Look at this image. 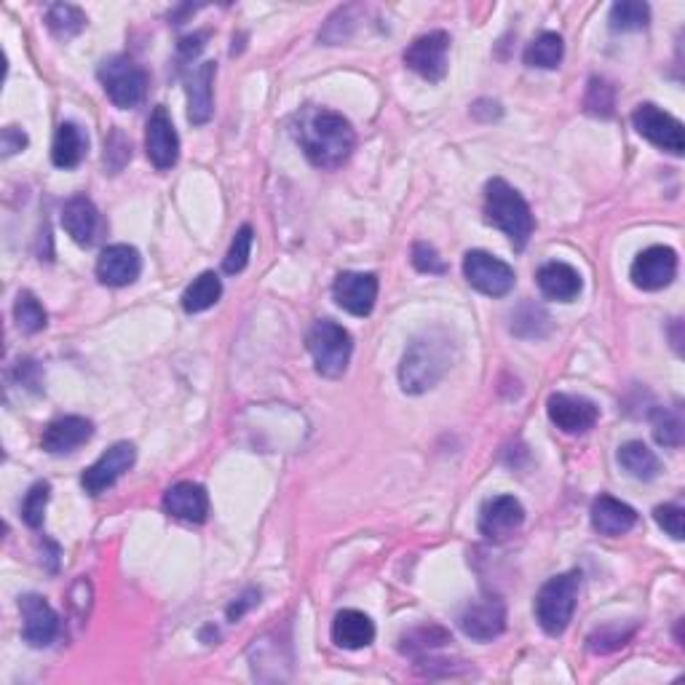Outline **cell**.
Listing matches in <instances>:
<instances>
[{"label":"cell","mask_w":685,"mask_h":685,"mask_svg":"<svg viewBox=\"0 0 685 685\" xmlns=\"http://www.w3.org/2000/svg\"><path fill=\"white\" fill-rule=\"evenodd\" d=\"M583 110L594 118H611L616 113V92L605 78L594 75L587 86V97H583Z\"/></svg>","instance_id":"35"},{"label":"cell","mask_w":685,"mask_h":685,"mask_svg":"<svg viewBox=\"0 0 685 685\" xmlns=\"http://www.w3.org/2000/svg\"><path fill=\"white\" fill-rule=\"evenodd\" d=\"M525 509L514 496H496L482 506L479 533L487 541H506L523 528Z\"/></svg>","instance_id":"17"},{"label":"cell","mask_w":685,"mask_h":685,"mask_svg":"<svg viewBox=\"0 0 685 685\" xmlns=\"http://www.w3.org/2000/svg\"><path fill=\"white\" fill-rule=\"evenodd\" d=\"M653 436L662 447L683 445V415L677 408H658L653 412Z\"/></svg>","instance_id":"37"},{"label":"cell","mask_w":685,"mask_h":685,"mask_svg":"<svg viewBox=\"0 0 685 685\" xmlns=\"http://www.w3.org/2000/svg\"><path fill=\"white\" fill-rule=\"evenodd\" d=\"M461 630L466 637L477 643H491L504 634L506 630V605L496 598H482L477 602H468L459 619Z\"/></svg>","instance_id":"14"},{"label":"cell","mask_w":685,"mask_h":685,"mask_svg":"<svg viewBox=\"0 0 685 685\" xmlns=\"http://www.w3.org/2000/svg\"><path fill=\"white\" fill-rule=\"evenodd\" d=\"M412 265H415L421 274L431 276L447 274L445 260H442L440 252H436L431 244H426V241H415V244H412Z\"/></svg>","instance_id":"40"},{"label":"cell","mask_w":685,"mask_h":685,"mask_svg":"<svg viewBox=\"0 0 685 685\" xmlns=\"http://www.w3.org/2000/svg\"><path fill=\"white\" fill-rule=\"evenodd\" d=\"M252 241H255V231H252V225H241L239 233L231 241V250H228V255L223 260V271L228 276H236L246 268V263H250V255H252Z\"/></svg>","instance_id":"38"},{"label":"cell","mask_w":685,"mask_h":685,"mask_svg":"<svg viewBox=\"0 0 685 685\" xmlns=\"http://www.w3.org/2000/svg\"><path fill=\"white\" fill-rule=\"evenodd\" d=\"M536 282H538V289L544 292V297H549V301H557V303L576 301L583 289V278L579 271L568 263H557V260L555 263H547L538 268Z\"/></svg>","instance_id":"24"},{"label":"cell","mask_w":685,"mask_h":685,"mask_svg":"<svg viewBox=\"0 0 685 685\" xmlns=\"http://www.w3.org/2000/svg\"><path fill=\"white\" fill-rule=\"evenodd\" d=\"M97 78L103 84L107 99L120 110L137 107L148 92V73L137 65L131 56H110L97 70Z\"/></svg>","instance_id":"6"},{"label":"cell","mask_w":685,"mask_h":685,"mask_svg":"<svg viewBox=\"0 0 685 685\" xmlns=\"http://www.w3.org/2000/svg\"><path fill=\"white\" fill-rule=\"evenodd\" d=\"M86 150H88V137L84 135V129H81L78 124L65 120V124L56 126V135L52 143L54 167L75 169L81 161H84Z\"/></svg>","instance_id":"26"},{"label":"cell","mask_w":685,"mask_h":685,"mask_svg":"<svg viewBox=\"0 0 685 685\" xmlns=\"http://www.w3.org/2000/svg\"><path fill=\"white\" fill-rule=\"evenodd\" d=\"M632 282L634 287L645 292H658L670 287L677 276V252L672 246L656 244L640 252L632 263Z\"/></svg>","instance_id":"10"},{"label":"cell","mask_w":685,"mask_h":685,"mask_svg":"<svg viewBox=\"0 0 685 685\" xmlns=\"http://www.w3.org/2000/svg\"><path fill=\"white\" fill-rule=\"evenodd\" d=\"M214 75H218V65H214V62H201V65L188 75V120L193 126H204L214 116Z\"/></svg>","instance_id":"22"},{"label":"cell","mask_w":685,"mask_h":685,"mask_svg":"<svg viewBox=\"0 0 685 685\" xmlns=\"http://www.w3.org/2000/svg\"><path fill=\"white\" fill-rule=\"evenodd\" d=\"M619 463H621V468L630 472L634 479H643V482L656 479L658 472H662V463H658L656 453L637 440L626 442V445L619 447Z\"/></svg>","instance_id":"27"},{"label":"cell","mask_w":685,"mask_h":685,"mask_svg":"<svg viewBox=\"0 0 685 685\" xmlns=\"http://www.w3.org/2000/svg\"><path fill=\"white\" fill-rule=\"evenodd\" d=\"M632 124L634 129H637V135L649 139L651 145H656L658 150H667L672 156H683L685 150L683 124L675 116H670L667 110L645 103L632 113Z\"/></svg>","instance_id":"8"},{"label":"cell","mask_w":685,"mask_h":685,"mask_svg":"<svg viewBox=\"0 0 685 685\" xmlns=\"http://www.w3.org/2000/svg\"><path fill=\"white\" fill-rule=\"evenodd\" d=\"M459 359V346L447 329L431 327L418 335L404 351L399 365V383L404 394H426L447 376L453 361Z\"/></svg>","instance_id":"2"},{"label":"cell","mask_w":685,"mask_h":685,"mask_svg":"<svg viewBox=\"0 0 685 685\" xmlns=\"http://www.w3.org/2000/svg\"><path fill=\"white\" fill-rule=\"evenodd\" d=\"M135 461H137L135 445H131V442H116V445L99 455V459L86 468L84 477H81V485H84L88 496H99V493H105L107 487L116 485V482L135 466Z\"/></svg>","instance_id":"11"},{"label":"cell","mask_w":685,"mask_h":685,"mask_svg":"<svg viewBox=\"0 0 685 685\" xmlns=\"http://www.w3.org/2000/svg\"><path fill=\"white\" fill-rule=\"evenodd\" d=\"M485 220L496 225L498 231H504L517 252L528 246L533 231H536V220H533L528 201L500 177H493L485 186Z\"/></svg>","instance_id":"3"},{"label":"cell","mask_w":685,"mask_h":685,"mask_svg":"<svg viewBox=\"0 0 685 685\" xmlns=\"http://www.w3.org/2000/svg\"><path fill=\"white\" fill-rule=\"evenodd\" d=\"M447 52H450V35L445 30H434L410 43L404 52V65L429 84H440L447 75Z\"/></svg>","instance_id":"9"},{"label":"cell","mask_w":685,"mask_h":685,"mask_svg":"<svg viewBox=\"0 0 685 685\" xmlns=\"http://www.w3.org/2000/svg\"><path fill=\"white\" fill-rule=\"evenodd\" d=\"M14 319H17V327L22 329L24 335H35L46 327L49 316H46V308L41 306V301H38L33 292L24 289L17 295Z\"/></svg>","instance_id":"34"},{"label":"cell","mask_w":685,"mask_h":685,"mask_svg":"<svg viewBox=\"0 0 685 685\" xmlns=\"http://www.w3.org/2000/svg\"><path fill=\"white\" fill-rule=\"evenodd\" d=\"M28 143H30L28 131L19 129V126H6L3 135H0V150H3L6 158L22 154V150L28 148Z\"/></svg>","instance_id":"42"},{"label":"cell","mask_w":685,"mask_h":685,"mask_svg":"<svg viewBox=\"0 0 685 685\" xmlns=\"http://www.w3.org/2000/svg\"><path fill=\"white\" fill-rule=\"evenodd\" d=\"M589 514H592V528L608 538L624 536V533H630L637 525V512L630 504H624V500L605 496V493L594 498Z\"/></svg>","instance_id":"23"},{"label":"cell","mask_w":685,"mask_h":685,"mask_svg":"<svg viewBox=\"0 0 685 685\" xmlns=\"http://www.w3.org/2000/svg\"><path fill=\"white\" fill-rule=\"evenodd\" d=\"M62 228L78 246H92L103 231L99 209L88 196H73L62 207Z\"/></svg>","instance_id":"21"},{"label":"cell","mask_w":685,"mask_h":685,"mask_svg":"<svg viewBox=\"0 0 685 685\" xmlns=\"http://www.w3.org/2000/svg\"><path fill=\"white\" fill-rule=\"evenodd\" d=\"M581 573L579 570H568V573L555 576L541 587L536 598V621L541 630L560 637L568 630L576 613V600H579Z\"/></svg>","instance_id":"4"},{"label":"cell","mask_w":685,"mask_h":685,"mask_svg":"<svg viewBox=\"0 0 685 685\" xmlns=\"http://www.w3.org/2000/svg\"><path fill=\"white\" fill-rule=\"evenodd\" d=\"M333 297L351 316H370L378 301V276L346 271V274L335 278Z\"/></svg>","instance_id":"15"},{"label":"cell","mask_w":685,"mask_h":685,"mask_svg":"<svg viewBox=\"0 0 685 685\" xmlns=\"http://www.w3.org/2000/svg\"><path fill=\"white\" fill-rule=\"evenodd\" d=\"M207 38H209V33H196V35L180 38V43H177V52H180L182 60H193V56L207 46L204 43Z\"/></svg>","instance_id":"44"},{"label":"cell","mask_w":685,"mask_h":685,"mask_svg":"<svg viewBox=\"0 0 685 685\" xmlns=\"http://www.w3.org/2000/svg\"><path fill=\"white\" fill-rule=\"evenodd\" d=\"M257 602H260L257 589H246V592L241 594L236 602H231V605H228V621H239L246 611H250V608H255Z\"/></svg>","instance_id":"43"},{"label":"cell","mask_w":685,"mask_h":685,"mask_svg":"<svg viewBox=\"0 0 685 685\" xmlns=\"http://www.w3.org/2000/svg\"><path fill=\"white\" fill-rule=\"evenodd\" d=\"M94 436V423L84 415H62L43 429L41 447L49 455H65L86 445Z\"/></svg>","instance_id":"20"},{"label":"cell","mask_w":685,"mask_h":685,"mask_svg":"<svg viewBox=\"0 0 685 685\" xmlns=\"http://www.w3.org/2000/svg\"><path fill=\"white\" fill-rule=\"evenodd\" d=\"M145 145H148V158L158 171H169L180 158V137H177L175 124H171L167 107H154L148 120V135H145Z\"/></svg>","instance_id":"16"},{"label":"cell","mask_w":685,"mask_h":685,"mask_svg":"<svg viewBox=\"0 0 685 685\" xmlns=\"http://www.w3.org/2000/svg\"><path fill=\"white\" fill-rule=\"evenodd\" d=\"M143 257L131 244H110L105 246L97 260V278L105 287H129L139 278Z\"/></svg>","instance_id":"18"},{"label":"cell","mask_w":685,"mask_h":685,"mask_svg":"<svg viewBox=\"0 0 685 685\" xmlns=\"http://www.w3.org/2000/svg\"><path fill=\"white\" fill-rule=\"evenodd\" d=\"M611 30L616 33H632V30H645L651 22V9L649 3H640V0H621V3L611 6Z\"/></svg>","instance_id":"31"},{"label":"cell","mask_w":685,"mask_h":685,"mask_svg":"<svg viewBox=\"0 0 685 685\" xmlns=\"http://www.w3.org/2000/svg\"><path fill=\"white\" fill-rule=\"evenodd\" d=\"M295 137L316 169H338L357 148V131L340 113L327 107H306L297 116Z\"/></svg>","instance_id":"1"},{"label":"cell","mask_w":685,"mask_h":685,"mask_svg":"<svg viewBox=\"0 0 685 685\" xmlns=\"http://www.w3.org/2000/svg\"><path fill=\"white\" fill-rule=\"evenodd\" d=\"M634 632H637V624H632V626L608 624V626H600V630H594L592 634H589L587 645H589V651L598 653V656H605V653L624 649V645L634 637Z\"/></svg>","instance_id":"36"},{"label":"cell","mask_w":685,"mask_h":685,"mask_svg":"<svg viewBox=\"0 0 685 685\" xmlns=\"http://www.w3.org/2000/svg\"><path fill=\"white\" fill-rule=\"evenodd\" d=\"M453 643L450 640V632L442 630L440 624H426L418 626V630H410L402 637V653H410V656H426L434 649H442V645Z\"/></svg>","instance_id":"33"},{"label":"cell","mask_w":685,"mask_h":685,"mask_svg":"<svg viewBox=\"0 0 685 685\" xmlns=\"http://www.w3.org/2000/svg\"><path fill=\"white\" fill-rule=\"evenodd\" d=\"M49 496H52V485H49V482H35V485L28 491V496L22 500V519L28 528L38 530L43 525Z\"/></svg>","instance_id":"39"},{"label":"cell","mask_w":685,"mask_h":685,"mask_svg":"<svg viewBox=\"0 0 685 685\" xmlns=\"http://www.w3.org/2000/svg\"><path fill=\"white\" fill-rule=\"evenodd\" d=\"M308 351L319 376L340 378L348 370L354 354L351 333L329 319L316 322L308 333Z\"/></svg>","instance_id":"5"},{"label":"cell","mask_w":685,"mask_h":685,"mask_svg":"<svg viewBox=\"0 0 685 685\" xmlns=\"http://www.w3.org/2000/svg\"><path fill=\"white\" fill-rule=\"evenodd\" d=\"M46 24L56 38H62V41H70V38L84 33L86 24H88V17L78 9V6L54 3L52 9L46 11Z\"/></svg>","instance_id":"30"},{"label":"cell","mask_w":685,"mask_h":685,"mask_svg":"<svg viewBox=\"0 0 685 685\" xmlns=\"http://www.w3.org/2000/svg\"><path fill=\"white\" fill-rule=\"evenodd\" d=\"M549 421L555 423L562 434L579 436L587 434V431L594 429L600 418V408L592 402V399L579 397V394H551L547 402Z\"/></svg>","instance_id":"12"},{"label":"cell","mask_w":685,"mask_h":685,"mask_svg":"<svg viewBox=\"0 0 685 685\" xmlns=\"http://www.w3.org/2000/svg\"><path fill=\"white\" fill-rule=\"evenodd\" d=\"M19 611H22V637L33 649H49L60 634V616L46 598L41 594H24L19 598Z\"/></svg>","instance_id":"13"},{"label":"cell","mask_w":685,"mask_h":685,"mask_svg":"<svg viewBox=\"0 0 685 685\" xmlns=\"http://www.w3.org/2000/svg\"><path fill=\"white\" fill-rule=\"evenodd\" d=\"M223 295V282L214 271H207L199 278H193V284H188V289L182 292V308L188 314H201V310L212 308L214 303Z\"/></svg>","instance_id":"28"},{"label":"cell","mask_w":685,"mask_h":685,"mask_svg":"<svg viewBox=\"0 0 685 685\" xmlns=\"http://www.w3.org/2000/svg\"><path fill=\"white\" fill-rule=\"evenodd\" d=\"M333 640L335 645L346 651L367 649L376 640V624H372L367 613L348 608V611H340L333 621Z\"/></svg>","instance_id":"25"},{"label":"cell","mask_w":685,"mask_h":685,"mask_svg":"<svg viewBox=\"0 0 685 685\" xmlns=\"http://www.w3.org/2000/svg\"><path fill=\"white\" fill-rule=\"evenodd\" d=\"M164 512L188 525H201L209 517V496L199 482H177L164 493Z\"/></svg>","instance_id":"19"},{"label":"cell","mask_w":685,"mask_h":685,"mask_svg":"<svg viewBox=\"0 0 685 685\" xmlns=\"http://www.w3.org/2000/svg\"><path fill=\"white\" fill-rule=\"evenodd\" d=\"M566 54V43H562L560 33H541L536 41L525 49V65L528 67H541V70H555L562 62Z\"/></svg>","instance_id":"29"},{"label":"cell","mask_w":685,"mask_h":685,"mask_svg":"<svg viewBox=\"0 0 685 685\" xmlns=\"http://www.w3.org/2000/svg\"><path fill=\"white\" fill-rule=\"evenodd\" d=\"M463 276L474 289L487 297H506L517 284L514 268L504 260L493 257L491 252L472 250L463 257Z\"/></svg>","instance_id":"7"},{"label":"cell","mask_w":685,"mask_h":685,"mask_svg":"<svg viewBox=\"0 0 685 685\" xmlns=\"http://www.w3.org/2000/svg\"><path fill=\"white\" fill-rule=\"evenodd\" d=\"M653 519H656L658 528H662L664 533H670L675 541H683L685 538V512L681 509V506H675V504L656 506V509H653Z\"/></svg>","instance_id":"41"},{"label":"cell","mask_w":685,"mask_h":685,"mask_svg":"<svg viewBox=\"0 0 685 685\" xmlns=\"http://www.w3.org/2000/svg\"><path fill=\"white\" fill-rule=\"evenodd\" d=\"M551 329L549 314L536 303H525L514 310L512 316V333L519 338H544Z\"/></svg>","instance_id":"32"}]
</instances>
